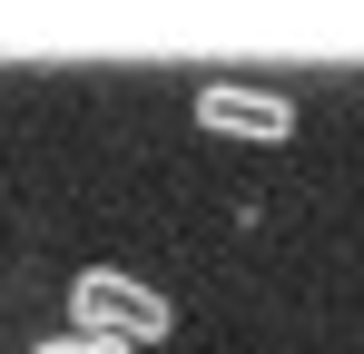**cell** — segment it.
Segmentation results:
<instances>
[{
  "label": "cell",
  "instance_id": "cell-1",
  "mask_svg": "<svg viewBox=\"0 0 364 354\" xmlns=\"http://www.w3.org/2000/svg\"><path fill=\"white\" fill-rule=\"evenodd\" d=\"M69 305H79V325H99L119 345H168V325H178V305L158 286H138V276H119V266H89L69 286Z\"/></svg>",
  "mask_w": 364,
  "mask_h": 354
},
{
  "label": "cell",
  "instance_id": "cell-2",
  "mask_svg": "<svg viewBox=\"0 0 364 354\" xmlns=\"http://www.w3.org/2000/svg\"><path fill=\"white\" fill-rule=\"evenodd\" d=\"M197 128H207V138L286 148V138H296V99H286V89H246V79H207V89H197Z\"/></svg>",
  "mask_w": 364,
  "mask_h": 354
},
{
  "label": "cell",
  "instance_id": "cell-3",
  "mask_svg": "<svg viewBox=\"0 0 364 354\" xmlns=\"http://www.w3.org/2000/svg\"><path fill=\"white\" fill-rule=\"evenodd\" d=\"M40 354H148V345H119V335H99V325H79V335H50Z\"/></svg>",
  "mask_w": 364,
  "mask_h": 354
}]
</instances>
